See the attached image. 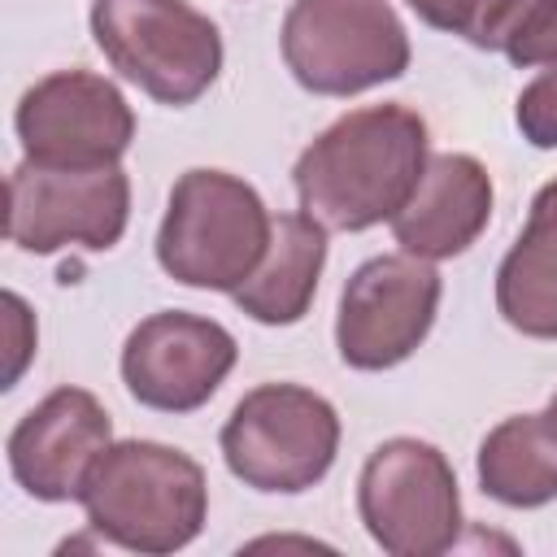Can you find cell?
<instances>
[{
  "label": "cell",
  "instance_id": "1",
  "mask_svg": "<svg viewBox=\"0 0 557 557\" xmlns=\"http://www.w3.org/2000/svg\"><path fill=\"white\" fill-rule=\"evenodd\" d=\"M426 122L405 104H366L335 117L292 170L300 213L326 231L392 222L426 165Z\"/></svg>",
  "mask_w": 557,
  "mask_h": 557
},
{
  "label": "cell",
  "instance_id": "2",
  "mask_svg": "<svg viewBox=\"0 0 557 557\" xmlns=\"http://www.w3.org/2000/svg\"><path fill=\"white\" fill-rule=\"evenodd\" d=\"M87 527L126 553H178L187 548L209 513V483L200 461L157 440L109 444L83 492Z\"/></svg>",
  "mask_w": 557,
  "mask_h": 557
},
{
  "label": "cell",
  "instance_id": "3",
  "mask_svg": "<svg viewBox=\"0 0 557 557\" xmlns=\"http://www.w3.org/2000/svg\"><path fill=\"white\" fill-rule=\"evenodd\" d=\"M274 218L252 183L226 170H187L170 187L157 231L161 270L200 292H235L270 248Z\"/></svg>",
  "mask_w": 557,
  "mask_h": 557
},
{
  "label": "cell",
  "instance_id": "4",
  "mask_svg": "<svg viewBox=\"0 0 557 557\" xmlns=\"http://www.w3.org/2000/svg\"><path fill=\"white\" fill-rule=\"evenodd\" d=\"M91 39L126 83L170 109L196 104L222 70V35L187 0H91Z\"/></svg>",
  "mask_w": 557,
  "mask_h": 557
},
{
  "label": "cell",
  "instance_id": "5",
  "mask_svg": "<svg viewBox=\"0 0 557 557\" xmlns=\"http://www.w3.org/2000/svg\"><path fill=\"white\" fill-rule=\"evenodd\" d=\"M339 453V413L300 383L252 387L222 426L226 470L252 492H305L326 479Z\"/></svg>",
  "mask_w": 557,
  "mask_h": 557
},
{
  "label": "cell",
  "instance_id": "6",
  "mask_svg": "<svg viewBox=\"0 0 557 557\" xmlns=\"http://www.w3.org/2000/svg\"><path fill=\"white\" fill-rule=\"evenodd\" d=\"M278 39L313 96H357L409 70V35L387 0H292Z\"/></svg>",
  "mask_w": 557,
  "mask_h": 557
},
{
  "label": "cell",
  "instance_id": "7",
  "mask_svg": "<svg viewBox=\"0 0 557 557\" xmlns=\"http://www.w3.org/2000/svg\"><path fill=\"white\" fill-rule=\"evenodd\" d=\"M357 509L370 540L392 557H435L457 544L461 492L448 457L413 435L383 440L357 479Z\"/></svg>",
  "mask_w": 557,
  "mask_h": 557
},
{
  "label": "cell",
  "instance_id": "8",
  "mask_svg": "<svg viewBox=\"0 0 557 557\" xmlns=\"http://www.w3.org/2000/svg\"><path fill=\"white\" fill-rule=\"evenodd\" d=\"M440 309V270L413 252L361 261L335 313V348L352 370H392L426 339Z\"/></svg>",
  "mask_w": 557,
  "mask_h": 557
},
{
  "label": "cell",
  "instance_id": "9",
  "mask_svg": "<svg viewBox=\"0 0 557 557\" xmlns=\"http://www.w3.org/2000/svg\"><path fill=\"white\" fill-rule=\"evenodd\" d=\"M131 222V178L122 165L57 170L22 161L9 174V244L22 252H57L83 244L104 252Z\"/></svg>",
  "mask_w": 557,
  "mask_h": 557
},
{
  "label": "cell",
  "instance_id": "10",
  "mask_svg": "<svg viewBox=\"0 0 557 557\" xmlns=\"http://www.w3.org/2000/svg\"><path fill=\"white\" fill-rule=\"evenodd\" d=\"M26 161L57 170L117 165L135 139L126 96L91 70H57L22 91L13 113Z\"/></svg>",
  "mask_w": 557,
  "mask_h": 557
},
{
  "label": "cell",
  "instance_id": "11",
  "mask_svg": "<svg viewBox=\"0 0 557 557\" xmlns=\"http://www.w3.org/2000/svg\"><path fill=\"white\" fill-rule=\"evenodd\" d=\"M235 335L200 313L161 309L148 313L122 344L126 392L157 413H191L213 400L222 379L235 370Z\"/></svg>",
  "mask_w": 557,
  "mask_h": 557
},
{
  "label": "cell",
  "instance_id": "12",
  "mask_svg": "<svg viewBox=\"0 0 557 557\" xmlns=\"http://www.w3.org/2000/svg\"><path fill=\"white\" fill-rule=\"evenodd\" d=\"M109 444L113 422L104 405L83 387H57L9 431V470L35 500H78Z\"/></svg>",
  "mask_w": 557,
  "mask_h": 557
},
{
  "label": "cell",
  "instance_id": "13",
  "mask_svg": "<svg viewBox=\"0 0 557 557\" xmlns=\"http://www.w3.org/2000/svg\"><path fill=\"white\" fill-rule=\"evenodd\" d=\"M492 218V178L470 152H435L422 165L418 187L392 218V235L422 261L466 252Z\"/></svg>",
  "mask_w": 557,
  "mask_h": 557
},
{
  "label": "cell",
  "instance_id": "14",
  "mask_svg": "<svg viewBox=\"0 0 557 557\" xmlns=\"http://www.w3.org/2000/svg\"><path fill=\"white\" fill-rule=\"evenodd\" d=\"M322 265H326V226H318L309 213H278L265 257L231 296L252 322L292 326L309 313Z\"/></svg>",
  "mask_w": 557,
  "mask_h": 557
},
{
  "label": "cell",
  "instance_id": "15",
  "mask_svg": "<svg viewBox=\"0 0 557 557\" xmlns=\"http://www.w3.org/2000/svg\"><path fill=\"white\" fill-rule=\"evenodd\" d=\"M496 309L513 331L557 339V178L535 191L527 226L496 270Z\"/></svg>",
  "mask_w": 557,
  "mask_h": 557
},
{
  "label": "cell",
  "instance_id": "16",
  "mask_svg": "<svg viewBox=\"0 0 557 557\" xmlns=\"http://www.w3.org/2000/svg\"><path fill=\"white\" fill-rule=\"evenodd\" d=\"M479 487L509 509H540L557 496V426L548 413H513L479 444Z\"/></svg>",
  "mask_w": 557,
  "mask_h": 557
},
{
  "label": "cell",
  "instance_id": "17",
  "mask_svg": "<svg viewBox=\"0 0 557 557\" xmlns=\"http://www.w3.org/2000/svg\"><path fill=\"white\" fill-rule=\"evenodd\" d=\"M557 22V0H470L457 30L466 44L505 52L513 65H527V52Z\"/></svg>",
  "mask_w": 557,
  "mask_h": 557
},
{
  "label": "cell",
  "instance_id": "18",
  "mask_svg": "<svg viewBox=\"0 0 557 557\" xmlns=\"http://www.w3.org/2000/svg\"><path fill=\"white\" fill-rule=\"evenodd\" d=\"M518 131L531 148H557V65L540 70L522 91H518Z\"/></svg>",
  "mask_w": 557,
  "mask_h": 557
},
{
  "label": "cell",
  "instance_id": "19",
  "mask_svg": "<svg viewBox=\"0 0 557 557\" xmlns=\"http://www.w3.org/2000/svg\"><path fill=\"white\" fill-rule=\"evenodd\" d=\"M4 331H9V366H4V387H13L35 357V318L17 292H4Z\"/></svg>",
  "mask_w": 557,
  "mask_h": 557
},
{
  "label": "cell",
  "instance_id": "20",
  "mask_svg": "<svg viewBox=\"0 0 557 557\" xmlns=\"http://www.w3.org/2000/svg\"><path fill=\"white\" fill-rule=\"evenodd\" d=\"M426 26H435V30H457V22H461V13H466V4L470 0H405Z\"/></svg>",
  "mask_w": 557,
  "mask_h": 557
},
{
  "label": "cell",
  "instance_id": "21",
  "mask_svg": "<svg viewBox=\"0 0 557 557\" xmlns=\"http://www.w3.org/2000/svg\"><path fill=\"white\" fill-rule=\"evenodd\" d=\"M527 65H557V22L540 35V44L527 52Z\"/></svg>",
  "mask_w": 557,
  "mask_h": 557
},
{
  "label": "cell",
  "instance_id": "22",
  "mask_svg": "<svg viewBox=\"0 0 557 557\" xmlns=\"http://www.w3.org/2000/svg\"><path fill=\"white\" fill-rule=\"evenodd\" d=\"M544 413H548V418H553V426H557V396L548 400V409H544Z\"/></svg>",
  "mask_w": 557,
  "mask_h": 557
}]
</instances>
